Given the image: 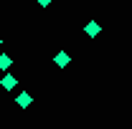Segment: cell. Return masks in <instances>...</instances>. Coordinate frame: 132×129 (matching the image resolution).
Returning a JSON list of instances; mask_svg holds the SVG:
<instances>
[{
  "mask_svg": "<svg viewBox=\"0 0 132 129\" xmlns=\"http://www.w3.org/2000/svg\"><path fill=\"white\" fill-rule=\"evenodd\" d=\"M0 46H3V35H0Z\"/></svg>",
  "mask_w": 132,
  "mask_h": 129,
  "instance_id": "7",
  "label": "cell"
},
{
  "mask_svg": "<svg viewBox=\"0 0 132 129\" xmlns=\"http://www.w3.org/2000/svg\"><path fill=\"white\" fill-rule=\"evenodd\" d=\"M15 104L20 106V109H28V106L33 104V96L28 94V91H20V94L15 96Z\"/></svg>",
  "mask_w": 132,
  "mask_h": 129,
  "instance_id": "1",
  "label": "cell"
},
{
  "mask_svg": "<svg viewBox=\"0 0 132 129\" xmlns=\"http://www.w3.org/2000/svg\"><path fill=\"white\" fill-rule=\"evenodd\" d=\"M99 31H102V25H99L97 20H89V23L84 25V33H86L89 38H94V35H99Z\"/></svg>",
  "mask_w": 132,
  "mask_h": 129,
  "instance_id": "2",
  "label": "cell"
},
{
  "mask_svg": "<svg viewBox=\"0 0 132 129\" xmlns=\"http://www.w3.org/2000/svg\"><path fill=\"white\" fill-rule=\"evenodd\" d=\"M69 61H71V58H69V53H66V51H59V53L53 56V63L59 66V68H66V66H69Z\"/></svg>",
  "mask_w": 132,
  "mask_h": 129,
  "instance_id": "3",
  "label": "cell"
},
{
  "mask_svg": "<svg viewBox=\"0 0 132 129\" xmlns=\"http://www.w3.org/2000/svg\"><path fill=\"white\" fill-rule=\"evenodd\" d=\"M15 84H18V79L13 76V73H5V76H3V81H0V86H3L5 91H10V89H15Z\"/></svg>",
  "mask_w": 132,
  "mask_h": 129,
  "instance_id": "4",
  "label": "cell"
},
{
  "mask_svg": "<svg viewBox=\"0 0 132 129\" xmlns=\"http://www.w3.org/2000/svg\"><path fill=\"white\" fill-rule=\"evenodd\" d=\"M36 3H38L41 8H48V5H51V3H53V0H36Z\"/></svg>",
  "mask_w": 132,
  "mask_h": 129,
  "instance_id": "6",
  "label": "cell"
},
{
  "mask_svg": "<svg viewBox=\"0 0 132 129\" xmlns=\"http://www.w3.org/2000/svg\"><path fill=\"white\" fill-rule=\"evenodd\" d=\"M10 66H13V58H10L8 53H0V68H3V71H8Z\"/></svg>",
  "mask_w": 132,
  "mask_h": 129,
  "instance_id": "5",
  "label": "cell"
}]
</instances>
